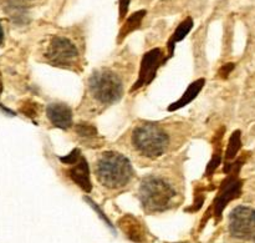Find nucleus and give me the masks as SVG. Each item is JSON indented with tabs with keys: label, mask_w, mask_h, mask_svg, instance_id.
Returning <instances> with one entry per match:
<instances>
[{
	"label": "nucleus",
	"mask_w": 255,
	"mask_h": 243,
	"mask_svg": "<svg viewBox=\"0 0 255 243\" xmlns=\"http://www.w3.org/2000/svg\"><path fill=\"white\" fill-rule=\"evenodd\" d=\"M191 125L184 121L136 122L121 139L136 161L154 162L176 151L191 136Z\"/></svg>",
	"instance_id": "f257e3e1"
},
{
	"label": "nucleus",
	"mask_w": 255,
	"mask_h": 243,
	"mask_svg": "<svg viewBox=\"0 0 255 243\" xmlns=\"http://www.w3.org/2000/svg\"><path fill=\"white\" fill-rule=\"evenodd\" d=\"M132 74L131 64H115L95 70L87 79L80 114L95 116L124 97Z\"/></svg>",
	"instance_id": "f03ea898"
},
{
	"label": "nucleus",
	"mask_w": 255,
	"mask_h": 243,
	"mask_svg": "<svg viewBox=\"0 0 255 243\" xmlns=\"http://www.w3.org/2000/svg\"><path fill=\"white\" fill-rule=\"evenodd\" d=\"M142 209L154 215L178 207L183 201V177L177 170H158L139 182L137 191Z\"/></svg>",
	"instance_id": "7ed1b4c3"
},
{
	"label": "nucleus",
	"mask_w": 255,
	"mask_h": 243,
	"mask_svg": "<svg viewBox=\"0 0 255 243\" xmlns=\"http://www.w3.org/2000/svg\"><path fill=\"white\" fill-rule=\"evenodd\" d=\"M94 172L100 186L114 195L126 191L136 177L129 160L114 150L97 155L94 161Z\"/></svg>",
	"instance_id": "20e7f679"
},
{
	"label": "nucleus",
	"mask_w": 255,
	"mask_h": 243,
	"mask_svg": "<svg viewBox=\"0 0 255 243\" xmlns=\"http://www.w3.org/2000/svg\"><path fill=\"white\" fill-rule=\"evenodd\" d=\"M42 61L55 67L71 71L84 69V50L79 41L65 34H56L47 37L40 47Z\"/></svg>",
	"instance_id": "39448f33"
},
{
	"label": "nucleus",
	"mask_w": 255,
	"mask_h": 243,
	"mask_svg": "<svg viewBox=\"0 0 255 243\" xmlns=\"http://www.w3.org/2000/svg\"><path fill=\"white\" fill-rule=\"evenodd\" d=\"M228 230L234 239L255 242V209L246 205L234 207L228 217Z\"/></svg>",
	"instance_id": "423d86ee"
},
{
	"label": "nucleus",
	"mask_w": 255,
	"mask_h": 243,
	"mask_svg": "<svg viewBox=\"0 0 255 243\" xmlns=\"http://www.w3.org/2000/svg\"><path fill=\"white\" fill-rule=\"evenodd\" d=\"M163 51L161 49H152L149 50L147 54H144L143 59L141 61V66H139V74L138 79H137L136 84L132 86L131 92L136 91V90L141 89L144 85L151 84L152 80L154 79L157 74L158 67L166 61Z\"/></svg>",
	"instance_id": "0eeeda50"
},
{
	"label": "nucleus",
	"mask_w": 255,
	"mask_h": 243,
	"mask_svg": "<svg viewBox=\"0 0 255 243\" xmlns=\"http://www.w3.org/2000/svg\"><path fill=\"white\" fill-rule=\"evenodd\" d=\"M242 192V182L237 179V176H231L227 179L224 185L222 186L219 195L217 196L216 202H214V215L216 217H221L223 214V210L226 209L227 205L232 201V200L239 197Z\"/></svg>",
	"instance_id": "6e6552de"
},
{
	"label": "nucleus",
	"mask_w": 255,
	"mask_h": 243,
	"mask_svg": "<svg viewBox=\"0 0 255 243\" xmlns=\"http://www.w3.org/2000/svg\"><path fill=\"white\" fill-rule=\"evenodd\" d=\"M46 116L56 129L69 130L72 126V110L64 102H52L46 107Z\"/></svg>",
	"instance_id": "1a4fd4ad"
},
{
	"label": "nucleus",
	"mask_w": 255,
	"mask_h": 243,
	"mask_svg": "<svg viewBox=\"0 0 255 243\" xmlns=\"http://www.w3.org/2000/svg\"><path fill=\"white\" fill-rule=\"evenodd\" d=\"M119 227L129 241L143 243L147 239V232L139 219L132 215H125L119 220Z\"/></svg>",
	"instance_id": "9d476101"
},
{
	"label": "nucleus",
	"mask_w": 255,
	"mask_h": 243,
	"mask_svg": "<svg viewBox=\"0 0 255 243\" xmlns=\"http://www.w3.org/2000/svg\"><path fill=\"white\" fill-rule=\"evenodd\" d=\"M70 169L67 170V175L70 179L85 192H91L92 185L91 180H90V170L89 164H87L86 159L84 156L80 157L75 164L70 165Z\"/></svg>",
	"instance_id": "9b49d317"
},
{
	"label": "nucleus",
	"mask_w": 255,
	"mask_h": 243,
	"mask_svg": "<svg viewBox=\"0 0 255 243\" xmlns=\"http://www.w3.org/2000/svg\"><path fill=\"white\" fill-rule=\"evenodd\" d=\"M75 134L80 142L89 147H100L102 145V139H100L99 131L95 126L87 122H80L75 126Z\"/></svg>",
	"instance_id": "f8f14e48"
},
{
	"label": "nucleus",
	"mask_w": 255,
	"mask_h": 243,
	"mask_svg": "<svg viewBox=\"0 0 255 243\" xmlns=\"http://www.w3.org/2000/svg\"><path fill=\"white\" fill-rule=\"evenodd\" d=\"M204 84H206V80L204 79H198L196 80L194 82H192L191 85L188 86V89L186 90L183 95L181 96V99L177 100L176 102L171 104L168 106V111H176V110L182 109L186 105H188L189 102H192L194 100V97L201 92V90L203 89Z\"/></svg>",
	"instance_id": "ddd939ff"
},
{
	"label": "nucleus",
	"mask_w": 255,
	"mask_h": 243,
	"mask_svg": "<svg viewBox=\"0 0 255 243\" xmlns=\"http://www.w3.org/2000/svg\"><path fill=\"white\" fill-rule=\"evenodd\" d=\"M6 11L16 24L22 25L29 21V11L25 0H9L6 4Z\"/></svg>",
	"instance_id": "4468645a"
},
{
	"label": "nucleus",
	"mask_w": 255,
	"mask_h": 243,
	"mask_svg": "<svg viewBox=\"0 0 255 243\" xmlns=\"http://www.w3.org/2000/svg\"><path fill=\"white\" fill-rule=\"evenodd\" d=\"M192 27H193V20H192L191 17H187V19L183 20V21L178 25V27L174 30L173 35H172L171 39H169V41H168V44H167L169 56H172V54H173L174 46H176L177 42L182 41V40H183L184 37L189 34V31L192 30Z\"/></svg>",
	"instance_id": "2eb2a0df"
},
{
	"label": "nucleus",
	"mask_w": 255,
	"mask_h": 243,
	"mask_svg": "<svg viewBox=\"0 0 255 243\" xmlns=\"http://www.w3.org/2000/svg\"><path fill=\"white\" fill-rule=\"evenodd\" d=\"M144 15H146V11H144V10H139V11L133 12V14H132L131 16L126 20V22L122 25L121 30H120L119 37H117L119 42L124 41V39L127 36V35H129L132 31H134V30L138 29L139 25H141V22H142V20H143Z\"/></svg>",
	"instance_id": "dca6fc26"
},
{
	"label": "nucleus",
	"mask_w": 255,
	"mask_h": 243,
	"mask_svg": "<svg viewBox=\"0 0 255 243\" xmlns=\"http://www.w3.org/2000/svg\"><path fill=\"white\" fill-rule=\"evenodd\" d=\"M242 146V139H241V131L237 130L236 132H233V135L231 136L228 142V146H227V152H226V161L231 162L233 161L234 157L237 156L238 151L241 150Z\"/></svg>",
	"instance_id": "f3484780"
},
{
	"label": "nucleus",
	"mask_w": 255,
	"mask_h": 243,
	"mask_svg": "<svg viewBox=\"0 0 255 243\" xmlns=\"http://www.w3.org/2000/svg\"><path fill=\"white\" fill-rule=\"evenodd\" d=\"M19 111L22 112L29 119L35 120L40 114V105L32 100H25L19 107Z\"/></svg>",
	"instance_id": "a211bd4d"
},
{
	"label": "nucleus",
	"mask_w": 255,
	"mask_h": 243,
	"mask_svg": "<svg viewBox=\"0 0 255 243\" xmlns=\"http://www.w3.org/2000/svg\"><path fill=\"white\" fill-rule=\"evenodd\" d=\"M129 2L131 0H120L119 2V10H120V20H124L126 17L127 11H128Z\"/></svg>",
	"instance_id": "6ab92c4d"
},
{
	"label": "nucleus",
	"mask_w": 255,
	"mask_h": 243,
	"mask_svg": "<svg viewBox=\"0 0 255 243\" xmlns=\"http://www.w3.org/2000/svg\"><path fill=\"white\" fill-rule=\"evenodd\" d=\"M85 200H86V202H89V204H90V205H91V206H92V207H94V209H95V211H96V212H97V214H99V215H100V217H101V219H102V220H104V221H105V222H106V224H107V225H109V227H110V229H111V230H114V226H112V225H111V222H110V220H109V219H107V217H106V216H105V215H104V212H102V211H101V210H100V207H99V206H97V205H96V204H94V202H92V201H91V199H87V197H86V199H85Z\"/></svg>",
	"instance_id": "aec40b11"
},
{
	"label": "nucleus",
	"mask_w": 255,
	"mask_h": 243,
	"mask_svg": "<svg viewBox=\"0 0 255 243\" xmlns=\"http://www.w3.org/2000/svg\"><path fill=\"white\" fill-rule=\"evenodd\" d=\"M233 69H234V64H227L224 65L223 67H221V70H219V75H221L222 79H227L228 75L233 71Z\"/></svg>",
	"instance_id": "412c9836"
},
{
	"label": "nucleus",
	"mask_w": 255,
	"mask_h": 243,
	"mask_svg": "<svg viewBox=\"0 0 255 243\" xmlns=\"http://www.w3.org/2000/svg\"><path fill=\"white\" fill-rule=\"evenodd\" d=\"M2 42H4V30H2L1 24H0V46L2 45Z\"/></svg>",
	"instance_id": "4be33fe9"
},
{
	"label": "nucleus",
	"mask_w": 255,
	"mask_h": 243,
	"mask_svg": "<svg viewBox=\"0 0 255 243\" xmlns=\"http://www.w3.org/2000/svg\"><path fill=\"white\" fill-rule=\"evenodd\" d=\"M2 92V77H1V72H0V94Z\"/></svg>",
	"instance_id": "5701e85b"
},
{
	"label": "nucleus",
	"mask_w": 255,
	"mask_h": 243,
	"mask_svg": "<svg viewBox=\"0 0 255 243\" xmlns=\"http://www.w3.org/2000/svg\"><path fill=\"white\" fill-rule=\"evenodd\" d=\"M25 1H35V0H25Z\"/></svg>",
	"instance_id": "b1692460"
},
{
	"label": "nucleus",
	"mask_w": 255,
	"mask_h": 243,
	"mask_svg": "<svg viewBox=\"0 0 255 243\" xmlns=\"http://www.w3.org/2000/svg\"><path fill=\"white\" fill-rule=\"evenodd\" d=\"M183 243H186V242H183Z\"/></svg>",
	"instance_id": "393cba45"
}]
</instances>
